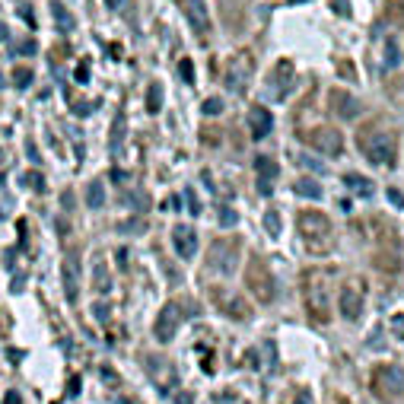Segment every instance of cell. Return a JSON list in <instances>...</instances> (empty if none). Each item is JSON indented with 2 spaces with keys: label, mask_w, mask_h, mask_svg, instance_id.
I'll return each mask as SVG.
<instances>
[{
  "label": "cell",
  "mask_w": 404,
  "mask_h": 404,
  "mask_svg": "<svg viewBox=\"0 0 404 404\" xmlns=\"http://www.w3.org/2000/svg\"><path fill=\"white\" fill-rule=\"evenodd\" d=\"M261 280H271V277L264 274L261 261H255V264H251V290H255V293L261 296V299H271V296H274V287H264Z\"/></svg>",
  "instance_id": "obj_16"
},
{
  "label": "cell",
  "mask_w": 404,
  "mask_h": 404,
  "mask_svg": "<svg viewBox=\"0 0 404 404\" xmlns=\"http://www.w3.org/2000/svg\"><path fill=\"white\" fill-rule=\"evenodd\" d=\"M105 4H109V7H118V4H121V0H105Z\"/></svg>",
  "instance_id": "obj_43"
},
{
  "label": "cell",
  "mask_w": 404,
  "mask_h": 404,
  "mask_svg": "<svg viewBox=\"0 0 404 404\" xmlns=\"http://www.w3.org/2000/svg\"><path fill=\"white\" fill-rule=\"evenodd\" d=\"M340 182H344V185L350 188L353 194H360V198H372V191H376V188H372V182H369V179H363V175H357V172L344 175Z\"/></svg>",
  "instance_id": "obj_17"
},
{
  "label": "cell",
  "mask_w": 404,
  "mask_h": 404,
  "mask_svg": "<svg viewBox=\"0 0 404 404\" xmlns=\"http://www.w3.org/2000/svg\"><path fill=\"white\" fill-rule=\"evenodd\" d=\"M391 328H395V334L404 340V319H395V321H391Z\"/></svg>",
  "instance_id": "obj_39"
},
{
  "label": "cell",
  "mask_w": 404,
  "mask_h": 404,
  "mask_svg": "<svg viewBox=\"0 0 404 404\" xmlns=\"http://www.w3.org/2000/svg\"><path fill=\"white\" fill-rule=\"evenodd\" d=\"M26 185H29V188H35V191H45V188H48V185H45V179H42L39 172H29V175H26Z\"/></svg>",
  "instance_id": "obj_28"
},
{
  "label": "cell",
  "mask_w": 404,
  "mask_h": 404,
  "mask_svg": "<svg viewBox=\"0 0 404 404\" xmlns=\"http://www.w3.org/2000/svg\"><path fill=\"white\" fill-rule=\"evenodd\" d=\"M77 391H80V379L73 376V379H71V395H77Z\"/></svg>",
  "instance_id": "obj_42"
},
{
  "label": "cell",
  "mask_w": 404,
  "mask_h": 404,
  "mask_svg": "<svg viewBox=\"0 0 404 404\" xmlns=\"http://www.w3.org/2000/svg\"><path fill=\"white\" fill-rule=\"evenodd\" d=\"M299 226H302V232H306L309 239H315L319 232H321V236H328V220L321 217V213H302Z\"/></svg>",
  "instance_id": "obj_14"
},
{
  "label": "cell",
  "mask_w": 404,
  "mask_h": 404,
  "mask_svg": "<svg viewBox=\"0 0 404 404\" xmlns=\"http://www.w3.org/2000/svg\"><path fill=\"white\" fill-rule=\"evenodd\" d=\"M188 20H191V26L198 29L201 35L210 29V16H207V7L204 0H188Z\"/></svg>",
  "instance_id": "obj_13"
},
{
  "label": "cell",
  "mask_w": 404,
  "mask_h": 404,
  "mask_svg": "<svg viewBox=\"0 0 404 404\" xmlns=\"http://www.w3.org/2000/svg\"><path fill=\"white\" fill-rule=\"evenodd\" d=\"M360 312H363V293H360V287H347L340 293V315L347 321H357Z\"/></svg>",
  "instance_id": "obj_11"
},
{
  "label": "cell",
  "mask_w": 404,
  "mask_h": 404,
  "mask_svg": "<svg viewBox=\"0 0 404 404\" xmlns=\"http://www.w3.org/2000/svg\"><path fill=\"white\" fill-rule=\"evenodd\" d=\"M61 277H64V296H67V302H77L80 299V258L77 255H71L64 261Z\"/></svg>",
  "instance_id": "obj_7"
},
{
  "label": "cell",
  "mask_w": 404,
  "mask_h": 404,
  "mask_svg": "<svg viewBox=\"0 0 404 404\" xmlns=\"http://www.w3.org/2000/svg\"><path fill=\"white\" fill-rule=\"evenodd\" d=\"M255 169H258V191H261V194H271L277 172H280V166H277L274 160H268V156H258V160H255Z\"/></svg>",
  "instance_id": "obj_10"
},
{
  "label": "cell",
  "mask_w": 404,
  "mask_h": 404,
  "mask_svg": "<svg viewBox=\"0 0 404 404\" xmlns=\"http://www.w3.org/2000/svg\"><path fill=\"white\" fill-rule=\"evenodd\" d=\"M360 150L366 153V160L372 166H391L395 162V137L388 131H360Z\"/></svg>",
  "instance_id": "obj_1"
},
{
  "label": "cell",
  "mask_w": 404,
  "mask_h": 404,
  "mask_svg": "<svg viewBox=\"0 0 404 404\" xmlns=\"http://www.w3.org/2000/svg\"><path fill=\"white\" fill-rule=\"evenodd\" d=\"M385 194H388V204H391V207H398V210H401V207H404V194L398 191V188H388V191H385Z\"/></svg>",
  "instance_id": "obj_30"
},
{
  "label": "cell",
  "mask_w": 404,
  "mask_h": 404,
  "mask_svg": "<svg viewBox=\"0 0 404 404\" xmlns=\"http://www.w3.org/2000/svg\"><path fill=\"white\" fill-rule=\"evenodd\" d=\"M376 391L382 398H404V369H398V366H382V369H376Z\"/></svg>",
  "instance_id": "obj_2"
},
{
  "label": "cell",
  "mask_w": 404,
  "mask_h": 404,
  "mask_svg": "<svg viewBox=\"0 0 404 404\" xmlns=\"http://www.w3.org/2000/svg\"><path fill=\"white\" fill-rule=\"evenodd\" d=\"M16 54H26V58H29V54H35V42L32 39L20 42V45H16V52H13V58H16Z\"/></svg>",
  "instance_id": "obj_31"
},
{
  "label": "cell",
  "mask_w": 404,
  "mask_h": 404,
  "mask_svg": "<svg viewBox=\"0 0 404 404\" xmlns=\"http://www.w3.org/2000/svg\"><path fill=\"white\" fill-rule=\"evenodd\" d=\"M340 210H344V213H350V210H353V201H350V198H347V201H340Z\"/></svg>",
  "instance_id": "obj_40"
},
{
  "label": "cell",
  "mask_w": 404,
  "mask_h": 404,
  "mask_svg": "<svg viewBox=\"0 0 404 404\" xmlns=\"http://www.w3.org/2000/svg\"><path fill=\"white\" fill-rule=\"evenodd\" d=\"M401 64V45H398L395 35H388L382 45V71H395Z\"/></svg>",
  "instance_id": "obj_15"
},
{
  "label": "cell",
  "mask_w": 404,
  "mask_h": 404,
  "mask_svg": "<svg viewBox=\"0 0 404 404\" xmlns=\"http://www.w3.org/2000/svg\"><path fill=\"white\" fill-rule=\"evenodd\" d=\"M52 16H54V23H58V32H71L73 29V16L67 13L61 4H52Z\"/></svg>",
  "instance_id": "obj_21"
},
{
  "label": "cell",
  "mask_w": 404,
  "mask_h": 404,
  "mask_svg": "<svg viewBox=\"0 0 404 404\" xmlns=\"http://www.w3.org/2000/svg\"><path fill=\"white\" fill-rule=\"evenodd\" d=\"M172 249L179 258H194V251H198V232L191 230V226H175L172 230Z\"/></svg>",
  "instance_id": "obj_6"
},
{
  "label": "cell",
  "mask_w": 404,
  "mask_h": 404,
  "mask_svg": "<svg viewBox=\"0 0 404 404\" xmlns=\"http://www.w3.org/2000/svg\"><path fill=\"white\" fill-rule=\"evenodd\" d=\"M4 404H23V401H20V395H16V391L10 388L7 395H4Z\"/></svg>",
  "instance_id": "obj_37"
},
{
  "label": "cell",
  "mask_w": 404,
  "mask_h": 404,
  "mask_svg": "<svg viewBox=\"0 0 404 404\" xmlns=\"http://www.w3.org/2000/svg\"><path fill=\"white\" fill-rule=\"evenodd\" d=\"M175 404H194V395H188V391H179V395H175Z\"/></svg>",
  "instance_id": "obj_36"
},
{
  "label": "cell",
  "mask_w": 404,
  "mask_h": 404,
  "mask_svg": "<svg viewBox=\"0 0 404 404\" xmlns=\"http://www.w3.org/2000/svg\"><path fill=\"white\" fill-rule=\"evenodd\" d=\"M86 80H90V64L83 61V64L77 67V83H86Z\"/></svg>",
  "instance_id": "obj_33"
},
{
  "label": "cell",
  "mask_w": 404,
  "mask_h": 404,
  "mask_svg": "<svg viewBox=\"0 0 404 404\" xmlns=\"http://www.w3.org/2000/svg\"><path fill=\"white\" fill-rule=\"evenodd\" d=\"M182 325V306L179 302H169L166 309L160 312V319H156V340H172V334H175V328Z\"/></svg>",
  "instance_id": "obj_4"
},
{
  "label": "cell",
  "mask_w": 404,
  "mask_h": 404,
  "mask_svg": "<svg viewBox=\"0 0 404 404\" xmlns=\"http://www.w3.org/2000/svg\"><path fill=\"white\" fill-rule=\"evenodd\" d=\"M306 299H309V309H312L315 319L325 321L328 319V296H325V280L319 274H309V283H306Z\"/></svg>",
  "instance_id": "obj_3"
},
{
  "label": "cell",
  "mask_w": 404,
  "mask_h": 404,
  "mask_svg": "<svg viewBox=\"0 0 404 404\" xmlns=\"http://www.w3.org/2000/svg\"><path fill=\"white\" fill-rule=\"evenodd\" d=\"M220 112H223L220 99H204V115H220Z\"/></svg>",
  "instance_id": "obj_29"
},
{
  "label": "cell",
  "mask_w": 404,
  "mask_h": 404,
  "mask_svg": "<svg viewBox=\"0 0 404 404\" xmlns=\"http://www.w3.org/2000/svg\"><path fill=\"white\" fill-rule=\"evenodd\" d=\"M220 223H223V226H232V223H236V213H232V210H223V213H220Z\"/></svg>",
  "instance_id": "obj_35"
},
{
  "label": "cell",
  "mask_w": 404,
  "mask_h": 404,
  "mask_svg": "<svg viewBox=\"0 0 404 404\" xmlns=\"http://www.w3.org/2000/svg\"><path fill=\"white\" fill-rule=\"evenodd\" d=\"M334 99H338V115L340 118H357L360 115V102L353 96H340V93H334Z\"/></svg>",
  "instance_id": "obj_19"
},
{
  "label": "cell",
  "mask_w": 404,
  "mask_h": 404,
  "mask_svg": "<svg viewBox=\"0 0 404 404\" xmlns=\"http://www.w3.org/2000/svg\"><path fill=\"white\" fill-rule=\"evenodd\" d=\"M309 143L319 147L321 153H328V156H340V134L338 131H331V128L312 131V134H309Z\"/></svg>",
  "instance_id": "obj_9"
},
{
  "label": "cell",
  "mask_w": 404,
  "mask_h": 404,
  "mask_svg": "<svg viewBox=\"0 0 404 404\" xmlns=\"http://www.w3.org/2000/svg\"><path fill=\"white\" fill-rule=\"evenodd\" d=\"M293 194H299V198H309V201H319V198H321V185H319L315 179H296Z\"/></svg>",
  "instance_id": "obj_18"
},
{
  "label": "cell",
  "mask_w": 404,
  "mask_h": 404,
  "mask_svg": "<svg viewBox=\"0 0 404 404\" xmlns=\"http://www.w3.org/2000/svg\"><path fill=\"white\" fill-rule=\"evenodd\" d=\"M249 128H251V137H255V141H264V137L274 131V118H271L268 109L255 105V109H249Z\"/></svg>",
  "instance_id": "obj_8"
},
{
  "label": "cell",
  "mask_w": 404,
  "mask_h": 404,
  "mask_svg": "<svg viewBox=\"0 0 404 404\" xmlns=\"http://www.w3.org/2000/svg\"><path fill=\"white\" fill-rule=\"evenodd\" d=\"M13 83H16V90H29V86H32V71L20 67V71L13 73Z\"/></svg>",
  "instance_id": "obj_24"
},
{
  "label": "cell",
  "mask_w": 404,
  "mask_h": 404,
  "mask_svg": "<svg viewBox=\"0 0 404 404\" xmlns=\"http://www.w3.org/2000/svg\"><path fill=\"white\" fill-rule=\"evenodd\" d=\"M147 109L153 112V115L162 109V90H160V83H153V86H150V102H147Z\"/></svg>",
  "instance_id": "obj_23"
},
{
  "label": "cell",
  "mask_w": 404,
  "mask_h": 404,
  "mask_svg": "<svg viewBox=\"0 0 404 404\" xmlns=\"http://www.w3.org/2000/svg\"><path fill=\"white\" fill-rule=\"evenodd\" d=\"M239 264L236 245L232 242H213L210 245V268H220V274H232Z\"/></svg>",
  "instance_id": "obj_5"
},
{
  "label": "cell",
  "mask_w": 404,
  "mask_h": 404,
  "mask_svg": "<svg viewBox=\"0 0 404 404\" xmlns=\"http://www.w3.org/2000/svg\"><path fill=\"white\" fill-rule=\"evenodd\" d=\"M96 287H99V293H109V290H112V280H109V274H105L102 261L96 264Z\"/></svg>",
  "instance_id": "obj_25"
},
{
  "label": "cell",
  "mask_w": 404,
  "mask_h": 404,
  "mask_svg": "<svg viewBox=\"0 0 404 404\" xmlns=\"http://www.w3.org/2000/svg\"><path fill=\"white\" fill-rule=\"evenodd\" d=\"M251 61H245V58H236L232 61V67H230V73H226V86H230L232 93H242L245 90V83H249V71L242 73V67H249Z\"/></svg>",
  "instance_id": "obj_12"
},
{
  "label": "cell",
  "mask_w": 404,
  "mask_h": 404,
  "mask_svg": "<svg viewBox=\"0 0 404 404\" xmlns=\"http://www.w3.org/2000/svg\"><path fill=\"white\" fill-rule=\"evenodd\" d=\"M264 226H268V232H271V236H277V232H280V217H277V213L271 210L268 217H264Z\"/></svg>",
  "instance_id": "obj_27"
},
{
  "label": "cell",
  "mask_w": 404,
  "mask_h": 404,
  "mask_svg": "<svg viewBox=\"0 0 404 404\" xmlns=\"http://www.w3.org/2000/svg\"><path fill=\"white\" fill-rule=\"evenodd\" d=\"M293 404H315V401H312V395H309V391H299Z\"/></svg>",
  "instance_id": "obj_38"
},
{
  "label": "cell",
  "mask_w": 404,
  "mask_h": 404,
  "mask_svg": "<svg viewBox=\"0 0 404 404\" xmlns=\"http://www.w3.org/2000/svg\"><path fill=\"white\" fill-rule=\"evenodd\" d=\"M185 198H188V210H191V213H201V204H198V198H194L191 191H185Z\"/></svg>",
  "instance_id": "obj_34"
},
{
  "label": "cell",
  "mask_w": 404,
  "mask_h": 404,
  "mask_svg": "<svg viewBox=\"0 0 404 404\" xmlns=\"http://www.w3.org/2000/svg\"><path fill=\"white\" fill-rule=\"evenodd\" d=\"M86 204H90L93 210L105 207V188H102V182H90V188H86Z\"/></svg>",
  "instance_id": "obj_20"
},
{
  "label": "cell",
  "mask_w": 404,
  "mask_h": 404,
  "mask_svg": "<svg viewBox=\"0 0 404 404\" xmlns=\"http://www.w3.org/2000/svg\"><path fill=\"white\" fill-rule=\"evenodd\" d=\"M296 162H299V166L302 169H312V172H319V175H325V162H321V160H315V156H309V153H299V156H296Z\"/></svg>",
  "instance_id": "obj_22"
},
{
  "label": "cell",
  "mask_w": 404,
  "mask_h": 404,
  "mask_svg": "<svg viewBox=\"0 0 404 404\" xmlns=\"http://www.w3.org/2000/svg\"><path fill=\"white\" fill-rule=\"evenodd\" d=\"M73 112H77V115H90V112H96V102H86V99H80V105H73Z\"/></svg>",
  "instance_id": "obj_32"
},
{
  "label": "cell",
  "mask_w": 404,
  "mask_h": 404,
  "mask_svg": "<svg viewBox=\"0 0 404 404\" xmlns=\"http://www.w3.org/2000/svg\"><path fill=\"white\" fill-rule=\"evenodd\" d=\"M7 39H10V29L4 26V23H0V42H7Z\"/></svg>",
  "instance_id": "obj_41"
},
{
  "label": "cell",
  "mask_w": 404,
  "mask_h": 404,
  "mask_svg": "<svg viewBox=\"0 0 404 404\" xmlns=\"http://www.w3.org/2000/svg\"><path fill=\"white\" fill-rule=\"evenodd\" d=\"M179 73H182V80H185V83H194V64L191 61H179Z\"/></svg>",
  "instance_id": "obj_26"
}]
</instances>
